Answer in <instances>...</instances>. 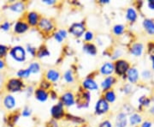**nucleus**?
<instances>
[{
	"label": "nucleus",
	"mask_w": 154,
	"mask_h": 127,
	"mask_svg": "<svg viewBox=\"0 0 154 127\" xmlns=\"http://www.w3.org/2000/svg\"><path fill=\"white\" fill-rule=\"evenodd\" d=\"M11 56L17 62H23L26 59V52L23 47L17 46L11 50Z\"/></svg>",
	"instance_id": "f257e3e1"
},
{
	"label": "nucleus",
	"mask_w": 154,
	"mask_h": 127,
	"mask_svg": "<svg viewBox=\"0 0 154 127\" xmlns=\"http://www.w3.org/2000/svg\"><path fill=\"white\" fill-rule=\"evenodd\" d=\"M114 68H115L116 73L117 75L123 76L129 70V65L126 60L119 59V60L116 61V63L114 64Z\"/></svg>",
	"instance_id": "f03ea898"
},
{
	"label": "nucleus",
	"mask_w": 154,
	"mask_h": 127,
	"mask_svg": "<svg viewBox=\"0 0 154 127\" xmlns=\"http://www.w3.org/2000/svg\"><path fill=\"white\" fill-rule=\"evenodd\" d=\"M86 27L82 22H75L69 27V33L75 37H81L85 33Z\"/></svg>",
	"instance_id": "7ed1b4c3"
},
{
	"label": "nucleus",
	"mask_w": 154,
	"mask_h": 127,
	"mask_svg": "<svg viewBox=\"0 0 154 127\" xmlns=\"http://www.w3.org/2000/svg\"><path fill=\"white\" fill-rule=\"evenodd\" d=\"M90 94L89 92L87 91H82L80 92V94L77 95L76 97V103L79 107H87L88 106V104L90 102Z\"/></svg>",
	"instance_id": "20e7f679"
},
{
	"label": "nucleus",
	"mask_w": 154,
	"mask_h": 127,
	"mask_svg": "<svg viewBox=\"0 0 154 127\" xmlns=\"http://www.w3.org/2000/svg\"><path fill=\"white\" fill-rule=\"evenodd\" d=\"M109 108H110L109 103L104 98H100L96 102V105H95V113H96V114H99V115L104 114V113H106L109 111Z\"/></svg>",
	"instance_id": "39448f33"
},
{
	"label": "nucleus",
	"mask_w": 154,
	"mask_h": 127,
	"mask_svg": "<svg viewBox=\"0 0 154 127\" xmlns=\"http://www.w3.org/2000/svg\"><path fill=\"white\" fill-rule=\"evenodd\" d=\"M38 25V28H40L43 32H45V33L51 32L53 30V28H54L53 22L51 20H50L49 18H46V17H43V18L39 19Z\"/></svg>",
	"instance_id": "423d86ee"
},
{
	"label": "nucleus",
	"mask_w": 154,
	"mask_h": 127,
	"mask_svg": "<svg viewBox=\"0 0 154 127\" xmlns=\"http://www.w3.org/2000/svg\"><path fill=\"white\" fill-rule=\"evenodd\" d=\"M51 113L53 119H60L64 115V106L62 102H58L57 104L54 105L51 109Z\"/></svg>",
	"instance_id": "0eeeda50"
},
{
	"label": "nucleus",
	"mask_w": 154,
	"mask_h": 127,
	"mask_svg": "<svg viewBox=\"0 0 154 127\" xmlns=\"http://www.w3.org/2000/svg\"><path fill=\"white\" fill-rule=\"evenodd\" d=\"M22 87H23V83L20 79H17V78H12L9 80L7 83V88L11 92H18L22 89Z\"/></svg>",
	"instance_id": "6e6552de"
},
{
	"label": "nucleus",
	"mask_w": 154,
	"mask_h": 127,
	"mask_svg": "<svg viewBox=\"0 0 154 127\" xmlns=\"http://www.w3.org/2000/svg\"><path fill=\"white\" fill-rule=\"evenodd\" d=\"M61 102L63 104V106H71L75 102V95H74V94L72 92H66L63 94H62V96H61Z\"/></svg>",
	"instance_id": "1a4fd4ad"
},
{
	"label": "nucleus",
	"mask_w": 154,
	"mask_h": 127,
	"mask_svg": "<svg viewBox=\"0 0 154 127\" xmlns=\"http://www.w3.org/2000/svg\"><path fill=\"white\" fill-rule=\"evenodd\" d=\"M82 87L85 89L94 91V90H97L99 88V85H98V83L95 82L94 79L91 78H88L82 82Z\"/></svg>",
	"instance_id": "9d476101"
},
{
	"label": "nucleus",
	"mask_w": 154,
	"mask_h": 127,
	"mask_svg": "<svg viewBox=\"0 0 154 127\" xmlns=\"http://www.w3.org/2000/svg\"><path fill=\"white\" fill-rule=\"evenodd\" d=\"M113 71H115V68L114 64L111 62H106L100 68V73L104 76H110Z\"/></svg>",
	"instance_id": "9b49d317"
},
{
	"label": "nucleus",
	"mask_w": 154,
	"mask_h": 127,
	"mask_svg": "<svg viewBox=\"0 0 154 127\" xmlns=\"http://www.w3.org/2000/svg\"><path fill=\"white\" fill-rule=\"evenodd\" d=\"M116 82V79L114 77L112 76H108L105 78L103 79V81L101 82V88L104 91H107L110 90V88L114 85Z\"/></svg>",
	"instance_id": "f8f14e48"
},
{
	"label": "nucleus",
	"mask_w": 154,
	"mask_h": 127,
	"mask_svg": "<svg viewBox=\"0 0 154 127\" xmlns=\"http://www.w3.org/2000/svg\"><path fill=\"white\" fill-rule=\"evenodd\" d=\"M45 78L47 79V81H49V82H57L60 79V73L57 70L50 69L46 71Z\"/></svg>",
	"instance_id": "ddd939ff"
},
{
	"label": "nucleus",
	"mask_w": 154,
	"mask_h": 127,
	"mask_svg": "<svg viewBox=\"0 0 154 127\" xmlns=\"http://www.w3.org/2000/svg\"><path fill=\"white\" fill-rule=\"evenodd\" d=\"M27 21H28L29 25L36 26V25H38V22H39V16H38V13L35 12V11H30V12L28 13Z\"/></svg>",
	"instance_id": "4468645a"
},
{
	"label": "nucleus",
	"mask_w": 154,
	"mask_h": 127,
	"mask_svg": "<svg viewBox=\"0 0 154 127\" xmlns=\"http://www.w3.org/2000/svg\"><path fill=\"white\" fill-rule=\"evenodd\" d=\"M35 98L38 100V101L40 102H45L48 100V97H49V94L46 90H45L43 88H38L35 90Z\"/></svg>",
	"instance_id": "2eb2a0df"
},
{
	"label": "nucleus",
	"mask_w": 154,
	"mask_h": 127,
	"mask_svg": "<svg viewBox=\"0 0 154 127\" xmlns=\"http://www.w3.org/2000/svg\"><path fill=\"white\" fill-rule=\"evenodd\" d=\"M29 26L26 22H22V21H18V22L15 24L14 27V31L17 33H23L26 31H28Z\"/></svg>",
	"instance_id": "dca6fc26"
},
{
	"label": "nucleus",
	"mask_w": 154,
	"mask_h": 127,
	"mask_svg": "<svg viewBox=\"0 0 154 127\" xmlns=\"http://www.w3.org/2000/svg\"><path fill=\"white\" fill-rule=\"evenodd\" d=\"M127 77L131 83H135L139 79V72L135 68H131L127 72Z\"/></svg>",
	"instance_id": "f3484780"
},
{
	"label": "nucleus",
	"mask_w": 154,
	"mask_h": 127,
	"mask_svg": "<svg viewBox=\"0 0 154 127\" xmlns=\"http://www.w3.org/2000/svg\"><path fill=\"white\" fill-rule=\"evenodd\" d=\"M127 125V115L124 113H121L117 114L116 118V127H126Z\"/></svg>",
	"instance_id": "a211bd4d"
},
{
	"label": "nucleus",
	"mask_w": 154,
	"mask_h": 127,
	"mask_svg": "<svg viewBox=\"0 0 154 127\" xmlns=\"http://www.w3.org/2000/svg\"><path fill=\"white\" fill-rule=\"evenodd\" d=\"M142 52H143V45L141 43L134 44L131 47V49H130V52L135 57H140L142 54Z\"/></svg>",
	"instance_id": "6ab92c4d"
},
{
	"label": "nucleus",
	"mask_w": 154,
	"mask_h": 127,
	"mask_svg": "<svg viewBox=\"0 0 154 127\" xmlns=\"http://www.w3.org/2000/svg\"><path fill=\"white\" fill-rule=\"evenodd\" d=\"M83 51L89 55L94 56L97 54V48L93 43H86L83 46Z\"/></svg>",
	"instance_id": "aec40b11"
},
{
	"label": "nucleus",
	"mask_w": 154,
	"mask_h": 127,
	"mask_svg": "<svg viewBox=\"0 0 154 127\" xmlns=\"http://www.w3.org/2000/svg\"><path fill=\"white\" fill-rule=\"evenodd\" d=\"M143 26L145 29L147 31V33L150 34H154V22L150 19L144 20Z\"/></svg>",
	"instance_id": "412c9836"
},
{
	"label": "nucleus",
	"mask_w": 154,
	"mask_h": 127,
	"mask_svg": "<svg viewBox=\"0 0 154 127\" xmlns=\"http://www.w3.org/2000/svg\"><path fill=\"white\" fill-rule=\"evenodd\" d=\"M4 104L6 108L11 109L16 106V100L12 95H7L4 100Z\"/></svg>",
	"instance_id": "4be33fe9"
},
{
	"label": "nucleus",
	"mask_w": 154,
	"mask_h": 127,
	"mask_svg": "<svg viewBox=\"0 0 154 127\" xmlns=\"http://www.w3.org/2000/svg\"><path fill=\"white\" fill-rule=\"evenodd\" d=\"M104 99L108 102V103H113L116 100V94L113 90H107L105 91V94H104Z\"/></svg>",
	"instance_id": "5701e85b"
},
{
	"label": "nucleus",
	"mask_w": 154,
	"mask_h": 127,
	"mask_svg": "<svg viewBox=\"0 0 154 127\" xmlns=\"http://www.w3.org/2000/svg\"><path fill=\"white\" fill-rule=\"evenodd\" d=\"M126 18L130 22H134L137 19V13L133 8H128L126 12Z\"/></svg>",
	"instance_id": "b1692460"
},
{
	"label": "nucleus",
	"mask_w": 154,
	"mask_h": 127,
	"mask_svg": "<svg viewBox=\"0 0 154 127\" xmlns=\"http://www.w3.org/2000/svg\"><path fill=\"white\" fill-rule=\"evenodd\" d=\"M10 9H11V11H15V12L20 13V12H22V11H24L25 5H24V4H23L22 2H17V3H15L14 5H12L10 7Z\"/></svg>",
	"instance_id": "393cba45"
},
{
	"label": "nucleus",
	"mask_w": 154,
	"mask_h": 127,
	"mask_svg": "<svg viewBox=\"0 0 154 127\" xmlns=\"http://www.w3.org/2000/svg\"><path fill=\"white\" fill-rule=\"evenodd\" d=\"M129 122L132 125H135L140 124L141 122V117L137 113H134L129 118Z\"/></svg>",
	"instance_id": "a878e982"
},
{
	"label": "nucleus",
	"mask_w": 154,
	"mask_h": 127,
	"mask_svg": "<svg viewBox=\"0 0 154 127\" xmlns=\"http://www.w3.org/2000/svg\"><path fill=\"white\" fill-rule=\"evenodd\" d=\"M51 54L48 49L45 46H41L40 49H38V52H37V56L38 58H43V57H48Z\"/></svg>",
	"instance_id": "bb28decb"
},
{
	"label": "nucleus",
	"mask_w": 154,
	"mask_h": 127,
	"mask_svg": "<svg viewBox=\"0 0 154 127\" xmlns=\"http://www.w3.org/2000/svg\"><path fill=\"white\" fill-rule=\"evenodd\" d=\"M63 78L67 83H70L74 82V75H73L71 70H68L67 71H65L64 75H63Z\"/></svg>",
	"instance_id": "cd10ccee"
},
{
	"label": "nucleus",
	"mask_w": 154,
	"mask_h": 127,
	"mask_svg": "<svg viewBox=\"0 0 154 127\" xmlns=\"http://www.w3.org/2000/svg\"><path fill=\"white\" fill-rule=\"evenodd\" d=\"M28 70L30 71L31 73L36 74V73H38L39 71H40V66H39V65H38L37 62H33V63H32V64L29 65Z\"/></svg>",
	"instance_id": "c85d7f7f"
},
{
	"label": "nucleus",
	"mask_w": 154,
	"mask_h": 127,
	"mask_svg": "<svg viewBox=\"0 0 154 127\" xmlns=\"http://www.w3.org/2000/svg\"><path fill=\"white\" fill-rule=\"evenodd\" d=\"M124 32V26L122 24H116L113 27V33L116 35H121Z\"/></svg>",
	"instance_id": "c756f323"
},
{
	"label": "nucleus",
	"mask_w": 154,
	"mask_h": 127,
	"mask_svg": "<svg viewBox=\"0 0 154 127\" xmlns=\"http://www.w3.org/2000/svg\"><path fill=\"white\" fill-rule=\"evenodd\" d=\"M31 72L28 69H25V70H20L17 72V76L21 78H27L30 76Z\"/></svg>",
	"instance_id": "7c9ffc66"
},
{
	"label": "nucleus",
	"mask_w": 154,
	"mask_h": 127,
	"mask_svg": "<svg viewBox=\"0 0 154 127\" xmlns=\"http://www.w3.org/2000/svg\"><path fill=\"white\" fill-rule=\"evenodd\" d=\"M94 38V33L92 31H87L84 33V40L86 41H92Z\"/></svg>",
	"instance_id": "2f4dec72"
},
{
	"label": "nucleus",
	"mask_w": 154,
	"mask_h": 127,
	"mask_svg": "<svg viewBox=\"0 0 154 127\" xmlns=\"http://www.w3.org/2000/svg\"><path fill=\"white\" fill-rule=\"evenodd\" d=\"M139 101L140 102V104L143 106H148L149 103H150V100L147 99L146 96H141L140 100H139Z\"/></svg>",
	"instance_id": "473e14b6"
},
{
	"label": "nucleus",
	"mask_w": 154,
	"mask_h": 127,
	"mask_svg": "<svg viewBox=\"0 0 154 127\" xmlns=\"http://www.w3.org/2000/svg\"><path fill=\"white\" fill-rule=\"evenodd\" d=\"M7 50H8V48L6 47L5 46L0 45V57L5 55L6 52H7Z\"/></svg>",
	"instance_id": "72a5a7b5"
},
{
	"label": "nucleus",
	"mask_w": 154,
	"mask_h": 127,
	"mask_svg": "<svg viewBox=\"0 0 154 127\" xmlns=\"http://www.w3.org/2000/svg\"><path fill=\"white\" fill-rule=\"evenodd\" d=\"M99 127H112V125L109 120H105L99 124Z\"/></svg>",
	"instance_id": "f704fd0d"
},
{
	"label": "nucleus",
	"mask_w": 154,
	"mask_h": 127,
	"mask_svg": "<svg viewBox=\"0 0 154 127\" xmlns=\"http://www.w3.org/2000/svg\"><path fill=\"white\" fill-rule=\"evenodd\" d=\"M57 32L59 33V34H60L61 36H62V38H63V40L65 39V38L67 37V35H68L67 31L65 30V29H60V30H58Z\"/></svg>",
	"instance_id": "c9c22d12"
},
{
	"label": "nucleus",
	"mask_w": 154,
	"mask_h": 127,
	"mask_svg": "<svg viewBox=\"0 0 154 127\" xmlns=\"http://www.w3.org/2000/svg\"><path fill=\"white\" fill-rule=\"evenodd\" d=\"M28 52L31 54V55L34 57V56L36 55V49L34 48V47H31V46H28Z\"/></svg>",
	"instance_id": "e433bc0d"
},
{
	"label": "nucleus",
	"mask_w": 154,
	"mask_h": 127,
	"mask_svg": "<svg viewBox=\"0 0 154 127\" xmlns=\"http://www.w3.org/2000/svg\"><path fill=\"white\" fill-rule=\"evenodd\" d=\"M54 38H55V40L58 42V43H61L63 40V39L62 38V36H61L60 34H59V33L58 32H57V33H55V34H54Z\"/></svg>",
	"instance_id": "4c0bfd02"
},
{
	"label": "nucleus",
	"mask_w": 154,
	"mask_h": 127,
	"mask_svg": "<svg viewBox=\"0 0 154 127\" xmlns=\"http://www.w3.org/2000/svg\"><path fill=\"white\" fill-rule=\"evenodd\" d=\"M10 27H11V24L9 23V22H5V23H3L2 25H1V28L3 29V30H9L10 29Z\"/></svg>",
	"instance_id": "58836bf2"
},
{
	"label": "nucleus",
	"mask_w": 154,
	"mask_h": 127,
	"mask_svg": "<svg viewBox=\"0 0 154 127\" xmlns=\"http://www.w3.org/2000/svg\"><path fill=\"white\" fill-rule=\"evenodd\" d=\"M30 114H31V110L29 108H25L22 112V116L28 117Z\"/></svg>",
	"instance_id": "ea45409f"
},
{
	"label": "nucleus",
	"mask_w": 154,
	"mask_h": 127,
	"mask_svg": "<svg viewBox=\"0 0 154 127\" xmlns=\"http://www.w3.org/2000/svg\"><path fill=\"white\" fill-rule=\"evenodd\" d=\"M142 77L145 79H148V78H151V72L149 71H144L142 72Z\"/></svg>",
	"instance_id": "a19ab883"
},
{
	"label": "nucleus",
	"mask_w": 154,
	"mask_h": 127,
	"mask_svg": "<svg viewBox=\"0 0 154 127\" xmlns=\"http://www.w3.org/2000/svg\"><path fill=\"white\" fill-rule=\"evenodd\" d=\"M43 3L45 4H46V5H53V4H55L56 1L55 0H43Z\"/></svg>",
	"instance_id": "79ce46f5"
},
{
	"label": "nucleus",
	"mask_w": 154,
	"mask_h": 127,
	"mask_svg": "<svg viewBox=\"0 0 154 127\" xmlns=\"http://www.w3.org/2000/svg\"><path fill=\"white\" fill-rule=\"evenodd\" d=\"M148 7L151 10H154V0H150V1H149Z\"/></svg>",
	"instance_id": "37998d69"
},
{
	"label": "nucleus",
	"mask_w": 154,
	"mask_h": 127,
	"mask_svg": "<svg viewBox=\"0 0 154 127\" xmlns=\"http://www.w3.org/2000/svg\"><path fill=\"white\" fill-rule=\"evenodd\" d=\"M152 126V123L149 121L144 122L143 124L141 125V127H151Z\"/></svg>",
	"instance_id": "c03bdc74"
},
{
	"label": "nucleus",
	"mask_w": 154,
	"mask_h": 127,
	"mask_svg": "<svg viewBox=\"0 0 154 127\" xmlns=\"http://www.w3.org/2000/svg\"><path fill=\"white\" fill-rule=\"evenodd\" d=\"M149 52L151 53L152 56H154V44L151 45V46L149 48Z\"/></svg>",
	"instance_id": "a18cd8bd"
},
{
	"label": "nucleus",
	"mask_w": 154,
	"mask_h": 127,
	"mask_svg": "<svg viewBox=\"0 0 154 127\" xmlns=\"http://www.w3.org/2000/svg\"><path fill=\"white\" fill-rule=\"evenodd\" d=\"M5 67V62L0 59V70H2Z\"/></svg>",
	"instance_id": "49530a36"
},
{
	"label": "nucleus",
	"mask_w": 154,
	"mask_h": 127,
	"mask_svg": "<svg viewBox=\"0 0 154 127\" xmlns=\"http://www.w3.org/2000/svg\"><path fill=\"white\" fill-rule=\"evenodd\" d=\"M100 3L101 4H107V3H109V0H100Z\"/></svg>",
	"instance_id": "de8ad7c7"
},
{
	"label": "nucleus",
	"mask_w": 154,
	"mask_h": 127,
	"mask_svg": "<svg viewBox=\"0 0 154 127\" xmlns=\"http://www.w3.org/2000/svg\"><path fill=\"white\" fill-rule=\"evenodd\" d=\"M151 59H152V68L154 69V56H151Z\"/></svg>",
	"instance_id": "09e8293b"
},
{
	"label": "nucleus",
	"mask_w": 154,
	"mask_h": 127,
	"mask_svg": "<svg viewBox=\"0 0 154 127\" xmlns=\"http://www.w3.org/2000/svg\"><path fill=\"white\" fill-rule=\"evenodd\" d=\"M151 112H152V113H154V106H153V107H152V109H151Z\"/></svg>",
	"instance_id": "8fccbe9b"
},
{
	"label": "nucleus",
	"mask_w": 154,
	"mask_h": 127,
	"mask_svg": "<svg viewBox=\"0 0 154 127\" xmlns=\"http://www.w3.org/2000/svg\"><path fill=\"white\" fill-rule=\"evenodd\" d=\"M82 127H83V126H82Z\"/></svg>",
	"instance_id": "3c124183"
}]
</instances>
